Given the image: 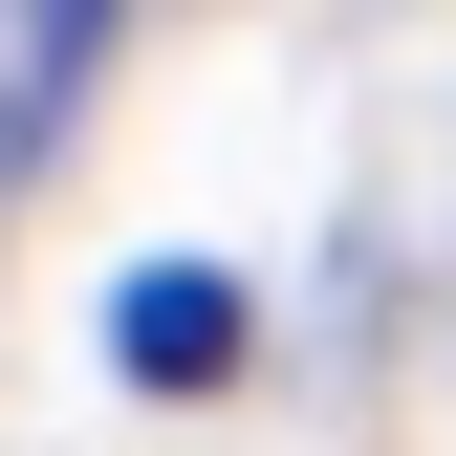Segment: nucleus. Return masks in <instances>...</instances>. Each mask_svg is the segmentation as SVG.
I'll return each instance as SVG.
<instances>
[{"mask_svg": "<svg viewBox=\"0 0 456 456\" xmlns=\"http://www.w3.org/2000/svg\"><path fill=\"white\" fill-rule=\"evenodd\" d=\"M87 66H109V0H0V175L87 109Z\"/></svg>", "mask_w": 456, "mask_h": 456, "instance_id": "f257e3e1", "label": "nucleus"}, {"mask_svg": "<svg viewBox=\"0 0 456 456\" xmlns=\"http://www.w3.org/2000/svg\"><path fill=\"white\" fill-rule=\"evenodd\" d=\"M109 370H131V391H196V370H240V282H196V261H152L131 305H109Z\"/></svg>", "mask_w": 456, "mask_h": 456, "instance_id": "f03ea898", "label": "nucleus"}]
</instances>
